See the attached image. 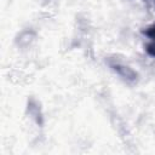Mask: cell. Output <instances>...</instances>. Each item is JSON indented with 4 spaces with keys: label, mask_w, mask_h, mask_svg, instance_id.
Here are the masks:
<instances>
[{
    "label": "cell",
    "mask_w": 155,
    "mask_h": 155,
    "mask_svg": "<svg viewBox=\"0 0 155 155\" xmlns=\"http://www.w3.org/2000/svg\"><path fill=\"white\" fill-rule=\"evenodd\" d=\"M149 51H150V53H151V54H154V56H155V45H153V46H150V48H149Z\"/></svg>",
    "instance_id": "cell-1"
}]
</instances>
